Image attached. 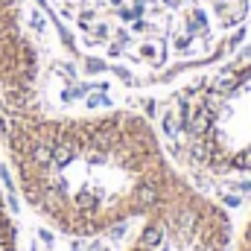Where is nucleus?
<instances>
[{"label": "nucleus", "instance_id": "obj_1", "mask_svg": "<svg viewBox=\"0 0 251 251\" xmlns=\"http://www.w3.org/2000/svg\"><path fill=\"white\" fill-rule=\"evenodd\" d=\"M0 149L26 207L67 237L140 219L178 170L143 114L0 111Z\"/></svg>", "mask_w": 251, "mask_h": 251}, {"label": "nucleus", "instance_id": "obj_3", "mask_svg": "<svg viewBox=\"0 0 251 251\" xmlns=\"http://www.w3.org/2000/svg\"><path fill=\"white\" fill-rule=\"evenodd\" d=\"M158 134L190 173L210 178L251 176V56L173 94L161 111Z\"/></svg>", "mask_w": 251, "mask_h": 251}, {"label": "nucleus", "instance_id": "obj_2", "mask_svg": "<svg viewBox=\"0 0 251 251\" xmlns=\"http://www.w3.org/2000/svg\"><path fill=\"white\" fill-rule=\"evenodd\" d=\"M67 38L131 79H167L219 59L251 18V0H44Z\"/></svg>", "mask_w": 251, "mask_h": 251}, {"label": "nucleus", "instance_id": "obj_6", "mask_svg": "<svg viewBox=\"0 0 251 251\" xmlns=\"http://www.w3.org/2000/svg\"><path fill=\"white\" fill-rule=\"evenodd\" d=\"M0 251H18V225L0 187Z\"/></svg>", "mask_w": 251, "mask_h": 251}, {"label": "nucleus", "instance_id": "obj_4", "mask_svg": "<svg viewBox=\"0 0 251 251\" xmlns=\"http://www.w3.org/2000/svg\"><path fill=\"white\" fill-rule=\"evenodd\" d=\"M231 246L234 222L228 210L204 196L178 167L140 216L126 251H231Z\"/></svg>", "mask_w": 251, "mask_h": 251}, {"label": "nucleus", "instance_id": "obj_5", "mask_svg": "<svg viewBox=\"0 0 251 251\" xmlns=\"http://www.w3.org/2000/svg\"><path fill=\"white\" fill-rule=\"evenodd\" d=\"M41 108V53L26 0H0V111Z\"/></svg>", "mask_w": 251, "mask_h": 251}, {"label": "nucleus", "instance_id": "obj_7", "mask_svg": "<svg viewBox=\"0 0 251 251\" xmlns=\"http://www.w3.org/2000/svg\"><path fill=\"white\" fill-rule=\"evenodd\" d=\"M234 251H251V213L246 216V222H243V228L234 240Z\"/></svg>", "mask_w": 251, "mask_h": 251}]
</instances>
